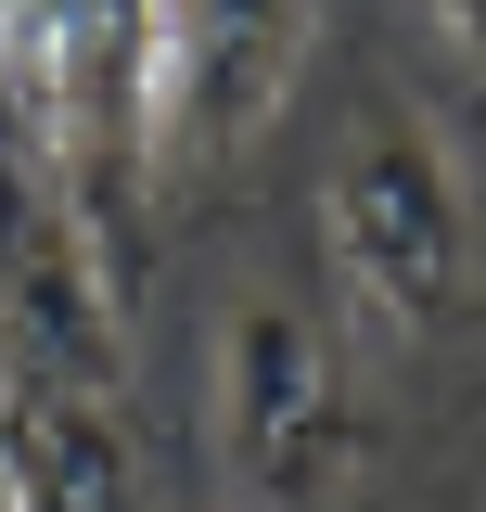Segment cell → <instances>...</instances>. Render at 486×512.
I'll return each instance as SVG.
<instances>
[{
  "mask_svg": "<svg viewBox=\"0 0 486 512\" xmlns=\"http://www.w3.org/2000/svg\"><path fill=\"white\" fill-rule=\"evenodd\" d=\"M307 295L359 359H435L486 320V218L461 180V128L410 77H359L333 154L307 180Z\"/></svg>",
  "mask_w": 486,
  "mask_h": 512,
  "instance_id": "1",
  "label": "cell"
},
{
  "mask_svg": "<svg viewBox=\"0 0 486 512\" xmlns=\"http://www.w3.org/2000/svg\"><path fill=\"white\" fill-rule=\"evenodd\" d=\"M371 487V384L333 308L282 269L205 295V512H346Z\"/></svg>",
  "mask_w": 486,
  "mask_h": 512,
  "instance_id": "2",
  "label": "cell"
},
{
  "mask_svg": "<svg viewBox=\"0 0 486 512\" xmlns=\"http://www.w3.org/2000/svg\"><path fill=\"white\" fill-rule=\"evenodd\" d=\"M141 0H0V141L64 192V218L141 308L154 282V205H141Z\"/></svg>",
  "mask_w": 486,
  "mask_h": 512,
  "instance_id": "3",
  "label": "cell"
},
{
  "mask_svg": "<svg viewBox=\"0 0 486 512\" xmlns=\"http://www.w3.org/2000/svg\"><path fill=\"white\" fill-rule=\"evenodd\" d=\"M307 52H320V0H141V205H205L243 180V154H269V128L295 116Z\"/></svg>",
  "mask_w": 486,
  "mask_h": 512,
  "instance_id": "4",
  "label": "cell"
},
{
  "mask_svg": "<svg viewBox=\"0 0 486 512\" xmlns=\"http://www.w3.org/2000/svg\"><path fill=\"white\" fill-rule=\"evenodd\" d=\"M410 13H423L435 39H448V52H461V64L486 77V0H410Z\"/></svg>",
  "mask_w": 486,
  "mask_h": 512,
  "instance_id": "5",
  "label": "cell"
},
{
  "mask_svg": "<svg viewBox=\"0 0 486 512\" xmlns=\"http://www.w3.org/2000/svg\"><path fill=\"white\" fill-rule=\"evenodd\" d=\"M154 512H205V500H154Z\"/></svg>",
  "mask_w": 486,
  "mask_h": 512,
  "instance_id": "6",
  "label": "cell"
},
{
  "mask_svg": "<svg viewBox=\"0 0 486 512\" xmlns=\"http://www.w3.org/2000/svg\"><path fill=\"white\" fill-rule=\"evenodd\" d=\"M0 512H13V487H0Z\"/></svg>",
  "mask_w": 486,
  "mask_h": 512,
  "instance_id": "7",
  "label": "cell"
}]
</instances>
